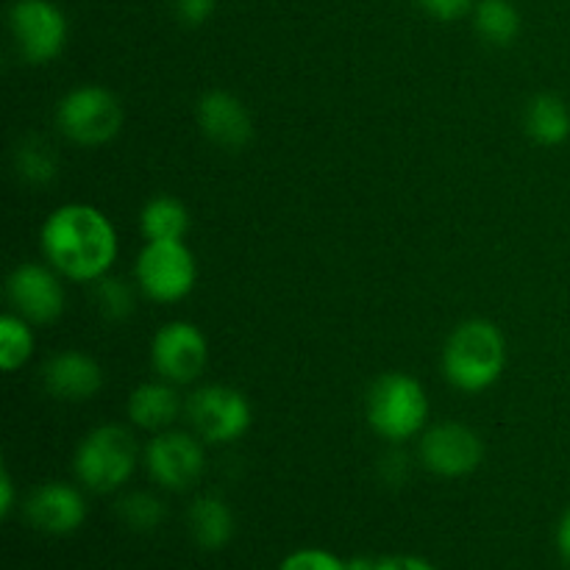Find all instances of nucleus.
<instances>
[{"label": "nucleus", "mask_w": 570, "mask_h": 570, "mask_svg": "<svg viewBox=\"0 0 570 570\" xmlns=\"http://www.w3.org/2000/svg\"><path fill=\"white\" fill-rule=\"evenodd\" d=\"M139 232L145 243H165V239H184L189 232V212L173 195H156L139 212Z\"/></svg>", "instance_id": "19"}, {"label": "nucleus", "mask_w": 570, "mask_h": 570, "mask_svg": "<svg viewBox=\"0 0 570 570\" xmlns=\"http://www.w3.org/2000/svg\"><path fill=\"white\" fill-rule=\"evenodd\" d=\"M476 33L493 48H507L521 33V11L512 0H479L473 9Z\"/></svg>", "instance_id": "20"}, {"label": "nucleus", "mask_w": 570, "mask_h": 570, "mask_svg": "<svg viewBox=\"0 0 570 570\" xmlns=\"http://www.w3.org/2000/svg\"><path fill=\"white\" fill-rule=\"evenodd\" d=\"M137 462L139 449L134 434L117 423H104L78 443L72 471L89 493L106 495L131 482Z\"/></svg>", "instance_id": "4"}, {"label": "nucleus", "mask_w": 570, "mask_h": 570, "mask_svg": "<svg viewBox=\"0 0 570 570\" xmlns=\"http://www.w3.org/2000/svg\"><path fill=\"white\" fill-rule=\"evenodd\" d=\"M14 510V479H11L9 468L0 471V515L9 518Z\"/></svg>", "instance_id": "29"}, {"label": "nucleus", "mask_w": 570, "mask_h": 570, "mask_svg": "<svg viewBox=\"0 0 570 570\" xmlns=\"http://www.w3.org/2000/svg\"><path fill=\"white\" fill-rule=\"evenodd\" d=\"M48 265L78 284H95L109 276L120 250L117 228L89 204H65L50 212L39 232Z\"/></svg>", "instance_id": "1"}, {"label": "nucleus", "mask_w": 570, "mask_h": 570, "mask_svg": "<svg viewBox=\"0 0 570 570\" xmlns=\"http://www.w3.org/2000/svg\"><path fill=\"white\" fill-rule=\"evenodd\" d=\"M61 273L53 265L22 262L6 278V298L14 315L26 317L31 326L56 323L67 309V293Z\"/></svg>", "instance_id": "9"}, {"label": "nucleus", "mask_w": 570, "mask_h": 570, "mask_svg": "<svg viewBox=\"0 0 570 570\" xmlns=\"http://www.w3.org/2000/svg\"><path fill=\"white\" fill-rule=\"evenodd\" d=\"M56 126L70 142L98 148L120 134L122 106L111 89L100 83H81L56 104Z\"/></svg>", "instance_id": "5"}, {"label": "nucleus", "mask_w": 570, "mask_h": 570, "mask_svg": "<svg viewBox=\"0 0 570 570\" xmlns=\"http://www.w3.org/2000/svg\"><path fill=\"white\" fill-rule=\"evenodd\" d=\"M417 454L426 471L443 479H462L482 465V438L465 423L445 421L421 434Z\"/></svg>", "instance_id": "12"}, {"label": "nucleus", "mask_w": 570, "mask_h": 570, "mask_svg": "<svg viewBox=\"0 0 570 570\" xmlns=\"http://www.w3.org/2000/svg\"><path fill=\"white\" fill-rule=\"evenodd\" d=\"M95 309L109 323H122L137 312V293L131 284L120 276H104L95 282L92 289Z\"/></svg>", "instance_id": "23"}, {"label": "nucleus", "mask_w": 570, "mask_h": 570, "mask_svg": "<svg viewBox=\"0 0 570 570\" xmlns=\"http://www.w3.org/2000/svg\"><path fill=\"white\" fill-rule=\"evenodd\" d=\"M476 3L479 0H417V6L440 22L462 20L468 11L476 9Z\"/></svg>", "instance_id": "26"}, {"label": "nucleus", "mask_w": 570, "mask_h": 570, "mask_svg": "<svg viewBox=\"0 0 570 570\" xmlns=\"http://www.w3.org/2000/svg\"><path fill=\"white\" fill-rule=\"evenodd\" d=\"M184 406L187 404H181L176 384L159 379V382H145L137 390H131L126 412L128 421L145 432H167L178 421Z\"/></svg>", "instance_id": "16"}, {"label": "nucleus", "mask_w": 570, "mask_h": 570, "mask_svg": "<svg viewBox=\"0 0 570 570\" xmlns=\"http://www.w3.org/2000/svg\"><path fill=\"white\" fill-rule=\"evenodd\" d=\"M117 518L131 532H154V529H159L165 523L167 507L154 493L137 490V493H128L117 501Z\"/></svg>", "instance_id": "24"}, {"label": "nucleus", "mask_w": 570, "mask_h": 570, "mask_svg": "<svg viewBox=\"0 0 570 570\" xmlns=\"http://www.w3.org/2000/svg\"><path fill=\"white\" fill-rule=\"evenodd\" d=\"M348 570H376V560H371V557H356V560L348 562Z\"/></svg>", "instance_id": "31"}, {"label": "nucleus", "mask_w": 570, "mask_h": 570, "mask_svg": "<svg viewBox=\"0 0 570 570\" xmlns=\"http://www.w3.org/2000/svg\"><path fill=\"white\" fill-rule=\"evenodd\" d=\"M195 117H198L200 134L223 150H243L254 137L250 111L245 109L237 95L226 92V89H209L206 95H200Z\"/></svg>", "instance_id": "14"}, {"label": "nucleus", "mask_w": 570, "mask_h": 570, "mask_svg": "<svg viewBox=\"0 0 570 570\" xmlns=\"http://www.w3.org/2000/svg\"><path fill=\"white\" fill-rule=\"evenodd\" d=\"M278 570H348V562L326 549H301L284 557Z\"/></svg>", "instance_id": "25"}, {"label": "nucleus", "mask_w": 570, "mask_h": 570, "mask_svg": "<svg viewBox=\"0 0 570 570\" xmlns=\"http://www.w3.org/2000/svg\"><path fill=\"white\" fill-rule=\"evenodd\" d=\"M26 518L37 532L65 538L78 532L87 521V499L67 482L39 484L26 501Z\"/></svg>", "instance_id": "13"}, {"label": "nucleus", "mask_w": 570, "mask_h": 570, "mask_svg": "<svg viewBox=\"0 0 570 570\" xmlns=\"http://www.w3.org/2000/svg\"><path fill=\"white\" fill-rule=\"evenodd\" d=\"M527 134L543 148H557L570 137V109L557 95H538L529 100L527 117H523Z\"/></svg>", "instance_id": "18"}, {"label": "nucleus", "mask_w": 570, "mask_h": 570, "mask_svg": "<svg viewBox=\"0 0 570 570\" xmlns=\"http://www.w3.org/2000/svg\"><path fill=\"white\" fill-rule=\"evenodd\" d=\"M9 31L26 65H50L67 45V14L53 0H14L9 9Z\"/></svg>", "instance_id": "7"}, {"label": "nucleus", "mask_w": 570, "mask_h": 570, "mask_svg": "<svg viewBox=\"0 0 570 570\" xmlns=\"http://www.w3.org/2000/svg\"><path fill=\"white\" fill-rule=\"evenodd\" d=\"M209 362V343L206 334L189 321H170L154 334L150 343V365L159 379L184 387L198 382Z\"/></svg>", "instance_id": "10"}, {"label": "nucleus", "mask_w": 570, "mask_h": 570, "mask_svg": "<svg viewBox=\"0 0 570 570\" xmlns=\"http://www.w3.org/2000/svg\"><path fill=\"white\" fill-rule=\"evenodd\" d=\"M187 527L195 546H200V549H226L228 540L234 538L232 507L223 499H217V495H200V499H195L193 507H189Z\"/></svg>", "instance_id": "17"}, {"label": "nucleus", "mask_w": 570, "mask_h": 570, "mask_svg": "<svg viewBox=\"0 0 570 570\" xmlns=\"http://www.w3.org/2000/svg\"><path fill=\"white\" fill-rule=\"evenodd\" d=\"M137 289L154 304H178L198 282V262L184 239L145 243L134 265Z\"/></svg>", "instance_id": "6"}, {"label": "nucleus", "mask_w": 570, "mask_h": 570, "mask_svg": "<svg viewBox=\"0 0 570 570\" xmlns=\"http://www.w3.org/2000/svg\"><path fill=\"white\" fill-rule=\"evenodd\" d=\"M14 173L31 187H42L50 184L59 173V159H56V150L50 148L45 139L39 137H26L14 150Z\"/></svg>", "instance_id": "21"}, {"label": "nucleus", "mask_w": 570, "mask_h": 570, "mask_svg": "<svg viewBox=\"0 0 570 570\" xmlns=\"http://www.w3.org/2000/svg\"><path fill=\"white\" fill-rule=\"evenodd\" d=\"M568 570H570V562H568Z\"/></svg>", "instance_id": "32"}, {"label": "nucleus", "mask_w": 570, "mask_h": 570, "mask_svg": "<svg viewBox=\"0 0 570 570\" xmlns=\"http://www.w3.org/2000/svg\"><path fill=\"white\" fill-rule=\"evenodd\" d=\"M33 345H37V340H33L31 323L14 312H6L0 317V367L6 373L20 371L33 356Z\"/></svg>", "instance_id": "22"}, {"label": "nucleus", "mask_w": 570, "mask_h": 570, "mask_svg": "<svg viewBox=\"0 0 570 570\" xmlns=\"http://www.w3.org/2000/svg\"><path fill=\"white\" fill-rule=\"evenodd\" d=\"M42 384L56 401L81 404L104 390V367L83 351H59L42 365Z\"/></svg>", "instance_id": "15"}, {"label": "nucleus", "mask_w": 570, "mask_h": 570, "mask_svg": "<svg viewBox=\"0 0 570 570\" xmlns=\"http://www.w3.org/2000/svg\"><path fill=\"white\" fill-rule=\"evenodd\" d=\"M176 14L184 26H204L217 9V0H173Z\"/></svg>", "instance_id": "27"}, {"label": "nucleus", "mask_w": 570, "mask_h": 570, "mask_svg": "<svg viewBox=\"0 0 570 570\" xmlns=\"http://www.w3.org/2000/svg\"><path fill=\"white\" fill-rule=\"evenodd\" d=\"M187 417L204 443H237L254 421L250 401L228 384H204L187 399Z\"/></svg>", "instance_id": "8"}, {"label": "nucleus", "mask_w": 570, "mask_h": 570, "mask_svg": "<svg viewBox=\"0 0 570 570\" xmlns=\"http://www.w3.org/2000/svg\"><path fill=\"white\" fill-rule=\"evenodd\" d=\"M443 376L460 393L476 395L493 387L507 367L504 334L495 323L465 321L451 332L443 345Z\"/></svg>", "instance_id": "2"}, {"label": "nucleus", "mask_w": 570, "mask_h": 570, "mask_svg": "<svg viewBox=\"0 0 570 570\" xmlns=\"http://www.w3.org/2000/svg\"><path fill=\"white\" fill-rule=\"evenodd\" d=\"M365 415L387 443H406L426 432L429 395L410 373H384L367 390Z\"/></svg>", "instance_id": "3"}, {"label": "nucleus", "mask_w": 570, "mask_h": 570, "mask_svg": "<svg viewBox=\"0 0 570 570\" xmlns=\"http://www.w3.org/2000/svg\"><path fill=\"white\" fill-rule=\"evenodd\" d=\"M557 549H560L562 560L570 562V507L562 512L560 523H557Z\"/></svg>", "instance_id": "30"}, {"label": "nucleus", "mask_w": 570, "mask_h": 570, "mask_svg": "<svg viewBox=\"0 0 570 570\" xmlns=\"http://www.w3.org/2000/svg\"><path fill=\"white\" fill-rule=\"evenodd\" d=\"M145 468L148 476L161 490L181 493L189 490L206 471V451L198 434L189 432H156L145 445Z\"/></svg>", "instance_id": "11"}, {"label": "nucleus", "mask_w": 570, "mask_h": 570, "mask_svg": "<svg viewBox=\"0 0 570 570\" xmlns=\"http://www.w3.org/2000/svg\"><path fill=\"white\" fill-rule=\"evenodd\" d=\"M376 570H438L429 560L412 554H395L376 560Z\"/></svg>", "instance_id": "28"}]
</instances>
